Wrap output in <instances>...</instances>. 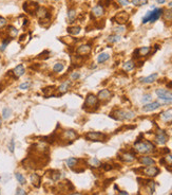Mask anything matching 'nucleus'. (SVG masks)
I'll use <instances>...</instances> for the list:
<instances>
[{"label": "nucleus", "instance_id": "nucleus-1", "mask_svg": "<svg viewBox=\"0 0 172 195\" xmlns=\"http://www.w3.org/2000/svg\"><path fill=\"white\" fill-rule=\"evenodd\" d=\"M133 148H134V151L136 153L139 154H150L155 152V145L150 141H148V140H145V141L137 140L134 143Z\"/></svg>", "mask_w": 172, "mask_h": 195}, {"label": "nucleus", "instance_id": "nucleus-2", "mask_svg": "<svg viewBox=\"0 0 172 195\" xmlns=\"http://www.w3.org/2000/svg\"><path fill=\"white\" fill-rule=\"evenodd\" d=\"M135 113L132 110H126V109H116L111 113L110 117L115 120H119V121H122V120H131V119L135 118Z\"/></svg>", "mask_w": 172, "mask_h": 195}, {"label": "nucleus", "instance_id": "nucleus-3", "mask_svg": "<svg viewBox=\"0 0 172 195\" xmlns=\"http://www.w3.org/2000/svg\"><path fill=\"white\" fill-rule=\"evenodd\" d=\"M98 103H99V100H98L97 95H93V93H89L86 98L85 103H84V108L88 111L95 110L98 107Z\"/></svg>", "mask_w": 172, "mask_h": 195}, {"label": "nucleus", "instance_id": "nucleus-4", "mask_svg": "<svg viewBox=\"0 0 172 195\" xmlns=\"http://www.w3.org/2000/svg\"><path fill=\"white\" fill-rule=\"evenodd\" d=\"M164 9H154L153 11H148L147 14L143 17V24L147 22H154L163 15Z\"/></svg>", "mask_w": 172, "mask_h": 195}, {"label": "nucleus", "instance_id": "nucleus-5", "mask_svg": "<svg viewBox=\"0 0 172 195\" xmlns=\"http://www.w3.org/2000/svg\"><path fill=\"white\" fill-rule=\"evenodd\" d=\"M85 138L88 141H101V142H103V141H106L107 136L101 132H89L85 135Z\"/></svg>", "mask_w": 172, "mask_h": 195}, {"label": "nucleus", "instance_id": "nucleus-6", "mask_svg": "<svg viewBox=\"0 0 172 195\" xmlns=\"http://www.w3.org/2000/svg\"><path fill=\"white\" fill-rule=\"evenodd\" d=\"M155 93L159 97V99L163 100L165 103H172V92L169 90L159 88L155 90Z\"/></svg>", "mask_w": 172, "mask_h": 195}, {"label": "nucleus", "instance_id": "nucleus-7", "mask_svg": "<svg viewBox=\"0 0 172 195\" xmlns=\"http://www.w3.org/2000/svg\"><path fill=\"white\" fill-rule=\"evenodd\" d=\"M78 138V134H77L76 130L74 129H66L64 132H61L60 134V139L64 140V141H74Z\"/></svg>", "mask_w": 172, "mask_h": 195}, {"label": "nucleus", "instance_id": "nucleus-8", "mask_svg": "<svg viewBox=\"0 0 172 195\" xmlns=\"http://www.w3.org/2000/svg\"><path fill=\"white\" fill-rule=\"evenodd\" d=\"M142 172H143V174L146 175V176L155 177L159 174V169L154 166H145V168H143V169H142Z\"/></svg>", "mask_w": 172, "mask_h": 195}, {"label": "nucleus", "instance_id": "nucleus-9", "mask_svg": "<svg viewBox=\"0 0 172 195\" xmlns=\"http://www.w3.org/2000/svg\"><path fill=\"white\" fill-rule=\"evenodd\" d=\"M154 140H155V142L157 143V144L164 145V144H166L167 141H168V135L165 133V130L159 129L155 134V138H154Z\"/></svg>", "mask_w": 172, "mask_h": 195}, {"label": "nucleus", "instance_id": "nucleus-10", "mask_svg": "<svg viewBox=\"0 0 172 195\" xmlns=\"http://www.w3.org/2000/svg\"><path fill=\"white\" fill-rule=\"evenodd\" d=\"M92 47L89 44H84L76 48V54L79 56H88L91 53Z\"/></svg>", "mask_w": 172, "mask_h": 195}, {"label": "nucleus", "instance_id": "nucleus-11", "mask_svg": "<svg viewBox=\"0 0 172 195\" xmlns=\"http://www.w3.org/2000/svg\"><path fill=\"white\" fill-rule=\"evenodd\" d=\"M113 20H115V22L118 24L119 26H124V24H126L129 20V14L127 12H119L114 16Z\"/></svg>", "mask_w": 172, "mask_h": 195}, {"label": "nucleus", "instance_id": "nucleus-12", "mask_svg": "<svg viewBox=\"0 0 172 195\" xmlns=\"http://www.w3.org/2000/svg\"><path fill=\"white\" fill-rule=\"evenodd\" d=\"M38 8H39V5H38L37 2H35V1H27L23 4V11L29 14L36 13Z\"/></svg>", "mask_w": 172, "mask_h": 195}, {"label": "nucleus", "instance_id": "nucleus-13", "mask_svg": "<svg viewBox=\"0 0 172 195\" xmlns=\"http://www.w3.org/2000/svg\"><path fill=\"white\" fill-rule=\"evenodd\" d=\"M151 52V47H142L139 49H136L134 52V57L135 58H140L148 56Z\"/></svg>", "mask_w": 172, "mask_h": 195}, {"label": "nucleus", "instance_id": "nucleus-14", "mask_svg": "<svg viewBox=\"0 0 172 195\" xmlns=\"http://www.w3.org/2000/svg\"><path fill=\"white\" fill-rule=\"evenodd\" d=\"M119 159L124 162H133L136 157H135V153L133 152H124L119 155Z\"/></svg>", "mask_w": 172, "mask_h": 195}, {"label": "nucleus", "instance_id": "nucleus-15", "mask_svg": "<svg viewBox=\"0 0 172 195\" xmlns=\"http://www.w3.org/2000/svg\"><path fill=\"white\" fill-rule=\"evenodd\" d=\"M98 100L101 102H107L112 98V92L109 89H101L97 95Z\"/></svg>", "mask_w": 172, "mask_h": 195}, {"label": "nucleus", "instance_id": "nucleus-16", "mask_svg": "<svg viewBox=\"0 0 172 195\" xmlns=\"http://www.w3.org/2000/svg\"><path fill=\"white\" fill-rule=\"evenodd\" d=\"M91 13H92L93 17H95V18H101V17H103V16L105 15V8H103L101 4H97L92 9Z\"/></svg>", "mask_w": 172, "mask_h": 195}, {"label": "nucleus", "instance_id": "nucleus-17", "mask_svg": "<svg viewBox=\"0 0 172 195\" xmlns=\"http://www.w3.org/2000/svg\"><path fill=\"white\" fill-rule=\"evenodd\" d=\"M159 107H161V103L159 102H150V103L145 104L142 109H143V111H145V113H150V111L156 110V109Z\"/></svg>", "mask_w": 172, "mask_h": 195}, {"label": "nucleus", "instance_id": "nucleus-18", "mask_svg": "<svg viewBox=\"0 0 172 195\" xmlns=\"http://www.w3.org/2000/svg\"><path fill=\"white\" fill-rule=\"evenodd\" d=\"M159 163L164 164L169 171H172V156L169 153H167L163 158L159 160Z\"/></svg>", "mask_w": 172, "mask_h": 195}, {"label": "nucleus", "instance_id": "nucleus-19", "mask_svg": "<svg viewBox=\"0 0 172 195\" xmlns=\"http://www.w3.org/2000/svg\"><path fill=\"white\" fill-rule=\"evenodd\" d=\"M36 16H37V18L40 19L41 21H43L45 19L48 18L49 16V11L48 9L43 8V6H39V8L37 9V11H36Z\"/></svg>", "mask_w": 172, "mask_h": 195}, {"label": "nucleus", "instance_id": "nucleus-20", "mask_svg": "<svg viewBox=\"0 0 172 195\" xmlns=\"http://www.w3.org/2000/svg\"><path fill=\"white\" fill-rule=\"evenodd\" d=\"M12 73H13L14 77H16V79L21 77L22 75L25 73V68H24V66L22 65V64H19V65H17V66L13 69Z\"/></svg>", "mask_w": 172, "mask_h": 195}, {"label": "nucleus", "instance_id": "nucleus-21", "mask_svg": "<svg viewBox=\"0 0 172 195\" xmlns=\"http://www.w3.org/2000/svg\"><path fill=\"white\" fill-rule=\"evenodd\" d=\"M139 162L145 166H154V164H155V160H154L152 157H149V156H143V157H140Z\"/></svg>", "mask_w": 172, "mask_h": 195}, {"label": "nucleus", "instance_id": "nucleus-22", "mask_svg": "<svg viewBox=\"0 0 172 195\" xmlns=\"http://www.w3.org/2000/svg\"><path fill=\"white\" fill-rule=\"evenodd\" d=\"M80 159L76 158V157H70V158L67 159V166H68V168H70V169H73L75 170V168H76L77 166H78V163H79Z\"/></svg>", "mask_w": 172, "mask_h": 195}, {"label": "nucleus", "instance_id": "nucleus-23", "mask_svg": "<svg viewBox=\"0 0 172 195\" xmlns=\"http://www.w3.org/2000/svg\"><path fill=\"white\" fill-rule=\"evenodd\" d=\"M159 77V74L157 73H152L150 74L149 77H143V79H140V82L144 83V84H152L154 83L157 80Z\"/></svg>", "mask_w": 172, "mask_h": 195}, {"label": "nucleus", "instance_id": "nucleus-24", "mask_svg": "<svg viewBox=\"0 0 172 195\" xmlns=\"http://www.w3.org/2000/svg\"><path fill=\"white\" fill-rule=\"evenodd\" d=\"M70 85H71V81H66V82L61 83L60 85L57 88V91H58L60 95H64V93L68 92V90L70 88Z\"/></svg>", "mask_w": 172, "mask_h": 195}, {"label": "nucleus", "instance_id": "nucleus-25", "mask_svg": "<svg viewBox=\"0 0 172 195\" xmlns=\"http://www.w3.org/2000/svg\"><path fill=\"white\" fill-rule=\"evenodd\" d=\"M30 180H31V182H32V185L36 188L39 187L40 182H41V178H40L39 175L36 174V173H33V174L30 175Z\"/></svg>", "mask_w": 172, "mask_h": 195}, {"label": "nucleus", "instance_id": "nucleus-26", "mask_svg": "<svg viewBox=\"0 0 172 195\" xmlns=\"http://www.w3.org/2000/svg\"><path fill=\"white\" fill-rule=\"evenodd\" d=\"M6 33H8V37H10V38H15V37L18 35V30L15 28V27L13 26H10L8 28V31H6Z\"/></svg>", "mask_w": 172, "mask_h": 195}, {"label": "nucleus", "instance_id": "nucleus-27", "mask_svg": "<svg viewBox=\"0 0 172 195\" xmlns=\"http://www.w3.org/2000/svg\"><path fill=\"white\" fill-rule=\"evenodd\" d=\"M49 173H50V174H49V176H50V178L53 180V181H58V180L60 179L61 174H60V172H59V171L52 170V171H50Z\"/></svg>", "mask_w": 172, "mask_h": 195}, {"label": "nucleus", "instance_id": "nucleus-28", "mask_svg": "<svg viewBox=\"0 0 172 195\" xmlns=\"http://www.w3.org/2000/svg\"><path fill=\"white\" fill-rule=\"evenodd\" d=\"M135 68V63L134 61H128L122 65V70L125 71H132L133 69Z\"/></svg>", "mask_w": 172, "mask_h": 195}, {"label": "nucleus", "instance_id": "nucleus-29", "mask_svg": "<svg viewBox=\"0 0 172 195\" xmlns=\"http://www.w3.org/2000/svg\"><path fill=\"white\" fill-rule=\"evenodd\" d=\"M163 17L166 22H172V9H168V10L163 12Z\"/></svg>", "mask_w": 172, "mask_h": 195}, {"label": "nucleus", "instance_id": "nucleus-30", "mask_svg": "<svg viewBox=\"0 0 172 195\" xmlns=\"http://www.w3.org/2000/svg\"><path fill=\"white\" fill-rule=\"evenodd\" d=\"M161 120L166 123L168 122H172V113L170 111H164V113H161Z\"/></svg>", "mask_w": 172, "mask_h": 195}, {"label": "nucleus", "instance_id": "nucleus-31", "mask_svg": "<svg viewBox=\"0 0 172 195\" xmlns=\"http://www.w3.org/2000/svg\"><path fill=\"white\" fill-rule=\"evenodd\" d=\"M80 31H81V28L79 26H72L68 28V33L71 35H77L79 34Z\"/></svg>", "mask_w": 172, "mask_h": 195}, {"label": "nucleus", "instance_id": "nucleus-32", "mask_svg": "<svg viewBox=\"0 0 172 195\" xmlns=\"http://www.w3.org/2000/svg\"><path fill=\"white\" fill-rule=\"evenodd\" d=\"M76 17H77L76 11H75L74 9H70V10L68 11V20H69V22H73V21H75Z\"/></svg>", "mask_w": 172, "mask_h": 195}, {"label": "nucleus", "instance_id": "nucleus-33", "mask_svg": "<svg viewBox=\"0 0 172 195\" xmlns=\"http://www.w3.org/2000/svg\"><path fill=\"white\" fill-rule=\"evenodd\" d=\"M110 58V55L108 53H101L99 55L97 56V63L98 64H103L105 62H107Z\"/></svg>", "mask_w": 172, "mask_h": 195}, {"label": "nucleus", "instance_id": "nucleus-34", "mask_svg": "<svg viewBox=\"0 0 172 195\" xmlns=\"http://www.w3.org/2000/svg\"><path fill=\"white\" fill-rule=\"evenodd\" d=\"M64 69V65L62 63H60V62H57V63L54 64L53 71L55 72V73H59V72H61Z\"/></svg>", "mask_w": 172, "mask_h": 195}, {"label": "nucleus", "instance_id": "nucleus-35", "mask_svg": "<svg viewBox=\"0 0 172 195\" xmlns=\"http://www.w3.org/2000/svg\"><path fill=\"white\" fill-rule=\"evenodd\" d=\"M88 163L92 168H99V166H101V162L97 158H91L90 160L88 161Z\"/></svg>", "mask_w": 172, "mask_h": 195}, {"label": "nucleus", "instance_id": "nucleus-36", "mask_svg": "<svg viewBox=\"0 0 172 195\" xmlns=\"http://www.w3.org/2000/svg\"><path fill=\"white\" fill-rule=\"evenodd\" d=\"M12 116V109L10 107H4L2 109V119L6 120Z\"/></svg>", "mask_w": 172, "mask_h": 195}, {"label": "nucleus", "instance_id": "nucleus-37", "mask_svg": "<svg viewBox=\"0 0 172 195\" xmlns=\"http://www.w3.org/2000/svg\"><path fill=\"white\" fill-rule=\"evenodd\" d=\"M120 40V36L117 34H113V35H110V36L107 38V42H110V44H115V42H119Z\"/></svg>", "mask_w": 172, "mask_h": 195}, {"label": "nucleus", "instance_id": "nucleus-38", "mask_svg": "<svg viewBox=\"0 0 172 195\" xmlns=\"http://www.w3.org/2000/svg\"><path fill=\"white\" fill-rule=\"evenodd\" d=\"M54 87H45L42 89V92L45 93V97H52L54 93Z\"/></svg>", "mask_w": 172, "mask_h": 195}, {"label": "nucleus", "instance_id": "nucleus-39", "mask_svg": "<svg viewBox=\"0 0 172 195\" xmlns=\"http://www.w3.org/2000/svg\"><path fill=\"white\" fill-rule=\"evenodd\" d=\"M10 42H11V38H10V37H6V38H4V39L2 40V44L0 46V51H1V52H3V51L6 50V46L10 44Z\"/></svg>", "mask_w": 172, "mask_h": 195}, {"label": "nucleus", "instance_id": "nucleus-40", "mask_svg": "<svg viewBox=\"0 0 172 195\" xmlns=\"http://www.w3.org/2000/svg\"><path fill=\"white\" fill-rule=\"evenodd\" d=\"M15 177H16L17 181H18L20 185H25V178H24V176L21 174V173H16V174H15Z\"/></svg>", "mask_w": 172, "mask_h": 195}, {"label": "nucleus", "instance_id": "nucleus-41", "mask_svg": "<svg viewBox=\"0 0 172 195\" xmlns=\"http://www.w3.org/2000/svg\"><path fill=\"white\" fill-rule=\"evenodd\" d=\"M148 3V0H132V4L135 6H143Z\"/></svg>", "mask_w": 172, "mask_h": 195}, {"label": "nucleus", "instance_id": "nucleus-42", "mask_svg": "<svg viewBox=\"0 0 172 195\" xmlns=\"http://www.w3.org/2000/svg\"><path fill=\"white\" fill-rule=\"evenodd\" d=\"M125 31H126V28H125L124 26H118V27H116V28H114V32H115L117 35L122 34V33H125Z\"/></svg>", "mask_w": 172, "mask_h": 195}, {"label": "nucleus", "instance_id": "nucleus-43", "mask_svg": "<svg viewBox=\"0 0 172 195\" xmlns=\"http://www.w3.org/2000/svg\"><path fill=\"white\" fill-rule=\"evenodd\" d=\"M31 86V82H24V83H21V84L19 85V89L20 90H28Z\"/></svg>", "mask_w": 172, "mask_h": 195}, {"label": "nucleus", "instance_id": "nucleus-44", "mask_svg": "<svg viewBox=\"0 0 172 195\" xmlns=\"http://www.w3.org/2000/svg\"><path fill=\"white\" fill-rule=\"evenodd\" d=\"M8 151L11 153H14L15 151V141H14V138H12L11 141H10V144H8Z\"/></svg>", "mask_w": 172, "mask_h": 195}, {"label": "nucleus", "instance_id": "nucleus-45", "mask_svg": "<svg viewBox=\"0 0 172 195\" xmlns=\"http://www.w3.org/2000/svg\"><path fill=\"white\" fill-rule=\"evenodd\" d=\"M70 77H71L72 81H77V80L80 77V74L78 73V72H72L71 75H70Z\"/></svg>", "mask_w": 172, "mask_h": 195}, {"label": "nucleus", "instance_id": "nucleus-46", "mask_svg": "<svg viewBox=\"0 0 172 195\" xmlns=\"http://www.w3.org/2000/svg\"><path fill=\"white\" fill-rule=\"evenodd\" d=\"M6 24H8V20L3 17H0V29H3Z\"/></svg>", "mask_w": 172, "mask_h": 195}, {"label": "nucleus", "instance_id": "nucleus-47", "mask_svg": "<svg viewBox=\"0 0 172 195\" xmlns=\"http://www.w3.org/2000/svg\"><path fill=\"white\" fill-rule=\"evenodd\" d=\"M151 99H152L151 95H144L143 99H142V102H144V103H146V102H150Z\"/></svg>", "mask_w": 172, "mask_h": 195}, {"label": "nucleus", "instance_id": "nucleus-48", "mask_svg": "<svg viewBox=\"0 0 172 195\" xmlns=\"http://www.w3.org/2000/svg\"><path fill=\"white\" fill-rule=\"evenodd\" d=\"M101 166L103 168V170H105V171H110V170L113 169V166H112L111 164H108V163L101 164Z\"/></svg>", "mask_w": 172, "mask_h": 195}, {"label": "nucleus", "instance_id": "nucleus-49", "mask_svg": "<svg viewBox=\"0 0 172 195\" xmlns=\"http://www.w3.org/2000/svg\"><path fill=\"white\" fill-rule=\"evenodd\" d=\"M117 2H118L120 5H122V6H126V5L129 4L130 1L129 0H117Z\"/></svg>", "mask_w": 172, "mask_h": 195}, {"label": "nucleus", "instance_id": "nucleus-50", "mask_svg": "<svg viewBox=\"0 0 172 195\" xmlns=\"http://www.w3.org/2000/svg\"><path fill=\"white\" fill-rule=\"evenodd\" d=\"M27 193H25V191L23 190V189H21V188H18L16 191V195H25Z\"/></svg>", "mask_w": 172, "mask_h": 195}, {"label": "nucleus", "instance_id": "nucleus-51", "mask_svg": "<svg viewBox=\"0 0 172 195\" xmlns=\"http://www.w3.org/2000/svg\"><path fill=\"white\" fill-rule=\"evenodd\" d=\"M118 195H129V193L126 192V191H119Z\"/></svg>", "mask_w": 172, "mask_h": 195}, {"label": "nucleus", "instance_id": "nucleus-52", "mask_svg": "<svg viewBox=\"0 0 172 195\" xmlns=\"http://www.w3.org/2000/svg\"><path fill=\"white\" fill-rule=\"evenodd\" d=\"M156 2L159 3V4H163V3L166 2V0H156Z\"/></svg>", "mask_w": 172, "mask_h": 195}, {"label": "nucleus", "instance_id": "nucleus-53", "mask_svg": "<svg viewBox=\"0 0 172 195\" xmlns=\"http://www.w3.org/2000/svg\"><path fill=\"white\" fill-rule=\"evenodd\" d=\"M167 87H168V88H171V89H172V82L168 83V84H167Z\"/></svg>", "mask_w": 172, "mask_h": 195}, {"label": "nucleus", "instance_id": "nucleus-54", "mask_svg": "<svg viewBox=\"0 0 172 195\" xmlns=\"http://www.w3.org/2000/svg\"><path fill=\"white\" fill-rule=\"evenodd\" d=\"M69 195H84L81 193H72V194H69Z\"/></svg>", "mask_w": 172, "mask_h": 195}, {"label": "nucleus", "instance_id": "nucleus-55", "mask_svg": "<svg viewBox=\"0 0 172 195\" xmlns=\"http://www.w3.org/2000/svg\"><path fill=\"white\" fill-rule=\"evenodd\" d=\"M1 125H2V118H0V128H1Z\"/></svg>", "mask_w": 172, "mask_h": 195}, {"label": "nucleus", "instance_id": "nucleus-56", "mask_svg": "<svg viewBox=\"0 0 172 195\" xmlns=\"http://www.w3.org/2000/svg\"><path fill=\"white\" fill-rule=\"evenodd\" d=\"M169 8H170V9H172V1L169 3Z\"/></svg>", "mask_w": 172, "mask_h": 195}, {"label": "nucleus", "instance_id": "nucleus-57", "mask_svg": "<svg viewBox=\"0 0 172 195\" xmlns=\"http://www.w3.org/2000/svg\"><path fill=\"white\" fill-rule=\"evenodd\" d=\"M56 1H59V0H56Z\"/></svg>", "mask_w": 172, "mask_h": 195}, {"label": "nucleus", "instance_id": "nucleus-58", "mask_svg": "<svg viewBox=\"0 0 172 195\" xmlns=\"http://www.w3.org/2000/svg\"><path fill=\"white\" fill-rule=\"evenodd\" d=\"M0 195H1V192H0Z\"/></svg>", "mask_w": 172, "mask_h": 195}]
</instances>
